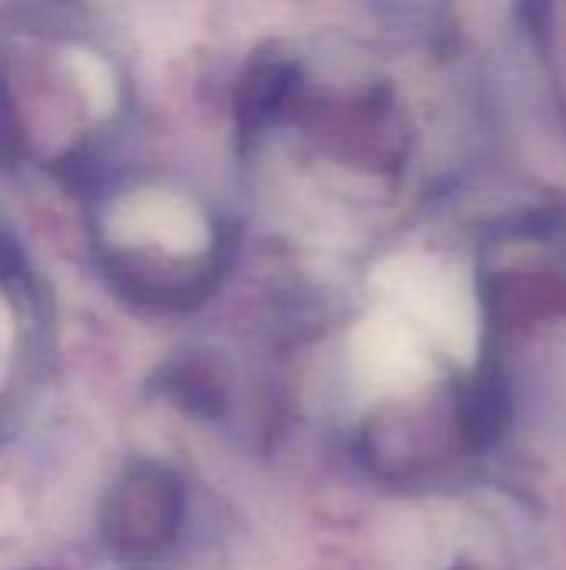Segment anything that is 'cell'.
Instances as JSON below:
<instances>
[{
  "mask_svg": "<svg viewBox=\"0 0 566 570\" xmlns=\"http://www.w3.org/2000/svg\"><path fill=\"white\" fill-rule=\"evenodd\" d=\"M177 521V484L163 471L140 474L120 491V504L113 508V534L127 538L137 548L160 544Z\"/></svg>",
  "mask_w": 566,
  "mask_h": 570,
  "instance_id": "obj_1",
  "label": "cell"
}]
</instances>
